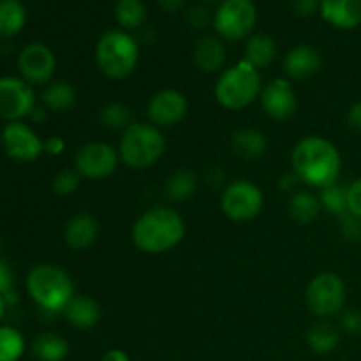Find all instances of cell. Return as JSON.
Masks as SVG:
<instances>
[{
	"instance_id": "3957f363",
	"label": "cell",
	"mask_w": 361,
	"mask_h": 361,
	"mask_svg": "<svg viewBox=\"0 0 361 361\" xmlns=\"http://www.w3.org/2000/svg\"><path fill=\"white\" fill-rule=\"evenodd\" d=\"M116 150L122 164L134 171H143L161 161L166 152V137L154 123L133 122L122 133Z\"/></svg>"
},
{
	"instance_id": "b9f144b4",
	"label": "cell",
	"mask_w": 361,
	"mask_h": 361,
	"mask_svg": "<svg viewBox=\"0 0 361 361\" xmlns=\"http://www.w3.org/2000/svg\"><path fill=\"white\" fill-rule=\"evenodd\" d=\"M157 4H159V7L164 11V13L175 14L182 9L183 4H185V0H157Z\"/></svg>"
},
{
	"instance_id": "cb8c5ba5",
	"label": "cell",
	"mask_w": 361,
	"mask_h": 361,
	"mask_svg": "<svg viewBox=\"0 0 361 361\" xmlns=\"http://www.w3.org/2000/svg\"><path fill=\"white\" fill-rule=\"evenodd\" d=\"M342 338L341 328L328 319H321L314 323L307 331L309 348L317 355H330L338 348Z\"/></svg>"
},
{
	"instance_id": "f546056e",
	"label": "cell",
	"mask_w": 361,
	"mask_h": 361,
	"mask_svg": "<svg viewBox=\"0 0 361 361\" xmlns=\"http://www.w3.org/2000/svg\"><path fill=\"white\" fill-rule=\"evenodd\" d=\"M99 120L109 130H126L133 123V111L122 102H108L99 111Z\"/></svg>"
},
{
	"instance_id": "f35d334b",
	"label": "cell",
	"mask_w": 361,
	"mask_h": 361,
	"mask_svg": "<svg viewBox=\"0 0 361 361\" xmlns=\"http://www.w3.org/2000/svg\"><path fill=\"white\" fill-rule=\"evenodd\" d=\"M342 233H344L348 238H360L361 236V221H358L353 215L345 214L342 215Z\"/></svg>"
},
{
	"instance_id": "d6a6232c",
	"label": "cell",
	"mask_w": 361,
	"mask_h": 361,
	"mask_svg": "<svg viewBox=\"0 0 361 361\" xmlns=\"http://www.w3.org/2000/svg\"><path fill=\"white\" fill-rule=\"evenodd\" d=\"M81 178H83V176H81L74 168L62 169V171H59L55 175V178H53L51 182V187L59 196H71V194H74L78 190V187H80L81 183Z\"/></svg>"
},
{
	"instance_id": "7402d4cb",
	"label": "cell",
	"mask_w": 361,
	"mask_h": 361,
	"mask_svg": "<svg viewBox=\"0 0 361 361\" xmlns=\"http://www.w3.org/2000/svg\"><path fill=\"white\" fill-rule=\"evenodd\" d=\"M277 42L268 34H252L245 42V56L243 60L257 71L267 69L277 59Z\"/></svg>"
},
{
	"instance_id": "4316f807",
	"label": "cell",
	"mask_w": 361,
	"mask_h": 361,
	"mask_svg": "<svg viewBox=\"0 0 361 361\" xmlns=\"http://www.w3.org/2000/svg\"><path fill=\"white\" fill-rule=\"evenodd\" d=\"M69 342L59 334L46 331L32 342V353L39 361H63L69 356Z\"/></svg>"
},
{
	"instance_id": "484cf974",
	"label": "cell",
	"mask_w": 361,
	"mask_h": 361,
	"mask_svg": "<svg viewBox=\"0 0 361 361\" xmlns=\"http://www.w3.org/2000/svg\"><path fill=\"white\" fill-rule=\"evenodd\" d=\"M78 94L74 87L67 81H51L44 87L41 94V101L46 109L55 113H66L76 104Z\"/></svg>"
},
{
	"instance_id": "bcb514c9",
	"label": "cell",
	"mask_w": 361,
	"mask_h": 361,
	"mask_svg": "<svg viewBox=\"0 0 361 361\" xmlns=\"http://www.w3.org/2000/svg\"><path fill=\"white\" fill-rule=\"evenodd\" d=\"M201 2H204V4H214V2H221V0H201Z\"/></svg>"
},
{
	"instance_id": "ac0fdd59",
	"label": "cell",
	"mask_w": 361,
	"mask_h": 361,
	"mask_svg": "<svg viewBox=\"0 0 361 361\" xmlns=\"http://www.w3.org/2000/svg\"><path fill=\"white\" fill-rule=\"evenodd\" d=\"M99 222L94 215L81 212L71 217L63 228V240L73 250H87L97 242Z\"/></svg>"
},
{
	"instance_id": "603a6c76",
	"label": "cell",
	"mask_w": 361,
	"mask_h": 361,
	"mask_svg": "<svg viewBox=\"0 0 361 361\" xmlns=\"http://www.w3.org/2000/svg\"><path fill=\"white\" fill-rule=\"evenodd\" d=\"M323 212L319 196H316L310 190H296L289 196L288 214L298 224H312Z\"/></svg>"
},
{
	"instance_id": "5bb4252c",
	"label": "cell",
	"mask_w": 361,
	"mask_h": 361,
	"mask_svg": "<svg viewBox=\"0 0 361 361\" xmlns=\"http://www.w3.org/2000/svg\"><path fill=\"white\" fill-rule=\"evenodd\" d=\"M259 102L264 115L275 122H286V120L293 118L298 109L295 87L288 78H275L267 87H263Z\"/></svg>"
},
{
	"instance_id": "5b68a950",
	"label": "cell",
	"mask_w": 361,
	"mask_h": 361,
	"mask_svg": "<svg viewBox=\"0 0 361 361\" xmlns=\"http://www.w3.org/2000/svg\"><path fill=\"white\" fill-rule=\"evenodd\" d=\"M27 291L35 305L51 314L63 312L74 298V284L69 274L49 263L37 264L28 271Z\"/></svg>"
},
{
	"instance_id": "8d00e7d4",
	"label": "cell",
	"mask_w": 361,
	"mask_h": 361,
	"mask_svg": "<svg viewBox=\"0 0 361 361\" xmlns=\"http://www.w3.org/2000/svg\"><path fill=\"white\" fill-rule=\"evenodd\" d=\"M14 286V274L11 270L9 264L4 259H0V295L7 296L11 295Z\"/></svg>"
},
{
	"instance_id": "ba28073f",
	"label": "cell",
	"mask_w": 361,
	"mask_h": 361,
	"mask_svg": "<svg viewBox=\"0 0 361 361\" xmlns=\"http://www.w3.org/2000/svg\"><path fill=\"white\" fill-rule=\"evenodd\" d=\"M257 23V9L252 0H221L214 13V28L224 41L249 39Z\"/></svg>"
},
{
	"instance_id": "60d3db41",
	"label": "cell",
	"mask_w": 361,
	"mask_h": 361,
	"mask_svg": "<svg viewBox=\"0 0 361 361\" xmlns=\"http://www.w3.org/2000/svg\"><path fill=\"white\" fill-rule=\"evenodd\" d=\"M348 123L355 133L361 134V101L355 102L348 111Z\"/></svg>"
},
{
	"instance_id": "e0dca14e",
	"label": "cell",
	"mask_w": 361,
	"mask_h": 361,
	"mask_svg": "<svg viewBox=\"0 0 361 361\" xmlns=\"http://www.w3.org/2000/svg\"><path fill=\"white\" fill-rule=\"evenodd\" d=\"M319 13L338 30H353L361 25V0H319Z\"/></svg>"
},
{
	"instance_id": "ffe728a7",
	"label": "cell",
	"mask_w": 361,
	"mask_h": 361,
	"mask_svg": "<svg viewBox=\"0 0 361 361\" xmlns=\"http://www.w3.org/2000/svg\"><path fill=\"white\" fill-rule=\"evenodd\" d=\"M63 316L76 330H90V328L97 326L101 321V307L90 296L74 295V298L63 310Z\"/></svg>"
},
{
	"instance_id": "8992f818",
	"label": "cell",
	"mask_w": 361,
	"mask_h": 361,
	"mask_svg": "<svg viewBox=\"0 0 361 361\" xmlns=\"http://www.w3.org/2000/svg\"><path fill=\"white\" fill-rule=\"evenodd\" d=\"M95 62L99 71L109 80H126L140 62V44L126 30H108L95 46Z\"/></svg>"
},
{
	"instance_id": "ab89813d",
	"label": "cell",
	"mask_w": 361,
	"mask_h": 361,
	"mask_svg": "<svg viewBox=\"0 0 361 361\" xmlns=\"http://www.w3.org/2000/svg\"><path fill=\"white\" fill-rule=\"evenodd\" d=\"M66 150V141L60 136H51L44 141V154L48 155H62Z\"/></svg>"
},
{
	"instance_id": "6da1fadb",
	"label": "cell",
	"mask_w": 361,
	"mask_h": 361,
	"mask_svg": "<svg viewBox=\"0 0 361 361\" xmlns=\"http://www.w3.org/2000/svg\"><path fill=\"white\" fill-rule=\"evenodd\" d=\"M291 168L300 182L321 190L338 182L342 155L326 137L305 136L293 148Z\"/></svg>"
},
{
	"instance_id": "836d02e7",
	"label": "cell",
	"mask_w": 361,
	"mask_h": 361,
	"mask_svg": "<svg viewBox=\"0 0 361 361\" xmlns=\"http://www.w3.org/2000/svg\"><path fill=\"white\" fill-rule=\"evenodd\" d=\"M348 214L361 221V178L348 187Z\"/></svg>"
},
{
	"instance_id": "d6986e66",
	"label": "cell",
	"mask_w": 361,
	"mask_h": 361,
	"mask_svg": "<svg viewBox=\"0 0 361 361\" xmlns=\"http://www.w3.org/2000/svg\"><path fill=\"white\" fill-rule=\"evenodd\" d=\"M192 56L197 69L203 73H222V67L226 63V46L219 35H203L194 44Z\"/></svg>"
},
{
	"instance_id": "f6af8a7d",
	"label": "cell",
	"mask_w": 361,
	"mask_h": 361,
	"mask_svg": "<svg viewBox=\"0 0 361 361\" xmlns=\"http://www.w3.org/2000/svg\"><path fill=\"white\" fill-rule=\"evenodd\" d=\"M4 310H6V300H4V296L0 295V319H2L4 316Z\"/></svg>"
},
{
	"instance_id": "277c9868",
	"label": "cell",
	"mask_w": 361,
	"mask_h": 361,
	"mask_svg": "<svg viewBox=\"0 0 361 361\" xmlns=\"http://www.w3.org/2000/svg\"><path fill=\"white\" fill-rule=\"evenodd\" d=\"M261 90H263L261 71L242 59L238 63L219 74L214 94L224 109L242 111L249 108L256 99H259Z\"/></svg>"
},
{
	"instance_id": "2e32d148",
	"label": "cell",
	"mask_w": 361,
	"mask_h": 361,
	"mask_svg": "<svg viewBox=\"0 0 361 361\" xmlns=\"http://www.w3.org/2000/svg\"><path fill=\"white\" fill-rule=\"evenodd\" d=\"M323 67L321 51L314 46L300 44L284 56V73L289 81H307Z\"/></svg>"
},
{
	"instance_id": "d590c367",
	"label": "cell",
	"mask_w": 361,
	"mask_h": 361,
	"mask_svg": "<svg viewBox=\"0 0 361 361\" xmlns=\"http://www.w3.org/2000/svg\"><path fill=\"white\" fill-rule=\"evenodd\" d=\"M341 326L345 334L360 335L361 334V312L360 310L349 309L342 314Z\"/></svg>"
},
{
	"instance_id": "7a4b0ae2",
	"label": "cell",
	"mask_w": 361,
	"mask_h": 361,
	"mask_svg": "<svg viewBox=\"0 0 361 361\" xmlns=\"http://www.w3.org/2000/svg\"><path fill=\"white\" fill-rule=\"evenodd\" d=\"M130 238L141 252L164 254L185 238V221L173 208L154 207L136 219Z\"/></svg>"
},
{
	"instance_id": "7bdbcfd3",
	"label": "cell",
	"mask_w": 361,
	"mask_h": 361,
	"mask_svg": "<svg viewBox=\"0 0 361 361\" xmlns=\"http://www.w3.org/2000/svg\"><path fill=\"white\" fill-rule=\"evenodd\" d=\"M300 180L296 178L295 173H291V175H286L282 176L281 180H279V187H281L284 192H296V183H298Z\"/></svg>"
},
{
	"instance_id": "e575fe53",
	"label": "cell",
	"mask_w": 361,
	"mask_h": 361,
	"mask_svg": "<svg viewBox=\"0 0 361 361\" xmlns=\"http://www.w3.org/2000/svg\"><path fill=\"white\" fill-rule=\"evenodd\" d=\"M187 21L196 30H203L208 25L214 23V16H210V13L204 7H192L189 14H187Z\"/></svg>"
},
{
	"instance_id": "9c48e42d",
	"label": "cell",
	"mask_w": 361,
	"mask_h": 361,
	"mask_svg": "<svg viewBox=\"0 0 361 361\" xmlns=\"http://www.w3.org/2000/svg\"><path fill=\"white\" fill-rule=\"evenodd\" d=\"M263 204V190L252 180H233L222 190L221 210L233 222L252 221L261 214Z\"/></svg>"
},
{
	"instance_id": "ee69618b",
	"label": "cell",
	"mask_w": 361,
	"mask_h": 361,
	"mask_svg": "<svg viewBox=\"0 0 361 361\" xmlns=\"http://www.w3.org/2000/svg\"><path fill=\"white\" fill-rule=\"evenodd\" d=\"M101 361H130V358L122 349H109V351H106L102 355Z\"/></svg>"
},
{
	"instance_id": "8fae6325",
	"label": "cell",
	"mask_w": 361,
	"mask_h": 361,
	"mask_svg": "<svg viewBox=\"0 0 361 361\" xmlns=\"http://www.w3.org/2000/svg\"><path fill=\"white\" fill-rule=\"evenodd\" d=\"M35 109V94L23 78H0V118L20 122Z\"/></svg>"
},
{
	"instance_id": "9a60e30c",
	"label": "cell",
	"mask_w": 361,
	"mask_h": 361,
	"mask_svg": "<svg viewBox=\"0 0 361 361\" xmlns=\"http://www.w3.org/2000/svg\"><path fill=\"white\" fill-rule=\"evenodd\" d=\"M2 145L6 154L20 162L37 161L44 154V141L23 122H11L4 127Z\"/></svg>"
},
{
	"instance_id": "1f68e13d",
	"label": "cell",
	"mask_w": 361,
	"mask_h": 361,
	"mask_svg": "<svg viewBox=\"0 0 361 361\" xmlns=\"http://www.w3.org/2000/svg\"><path fill=\"white\" fill-rule=\"evenodd\" d=\"M319 200L323 210H326L328 214L337 215V217L348 214V187L341 185L338 182L326 189H321Z\"/></svg>"
},
{
	"instance_id": "74e56055",
	"label": "cell",
	"mask_w": 361,
	"mask_h": 361,
	"mask_svg": "<svg viewBox=\"0 0 361 361\" xmlns=\"http://www.w3.org/2000/svg\"><path fill=\"white\" fill-rule=\"evenodd\" d=\"M319 11V0H293V13L300 18L312 16Z\"/></svg>"
},
{
	"instance_id": "44dd1931",
	"label": "cell",
	"mask_w": 361,
	"mask_h": 361,
	"mask_svg": "<svg viewBox=\"0 0 361 361\" xmlns=\"http://www.w3.org/2000/svg\"><path fill=\"white\" fill-rule=\"evenodd\" d=\"M231 148L240 159L256 161L268 150V140L261 130L252 127H240L231 136Z\"/></svg>"
},
{
	"instance_id": "d4e9b609",
	"label": "cell",
	"mask_w": 361,
	"mask_h": 361,
	"mask_svg": "<svg viewBox=\"0 0 361 361\" xmlns=\"http://www.w3.org/2000/svg\"><path fill=\"white\" fill-rule=\"evenodd\" d=\"M197 190V175L187 168H180L173 171L166 178L164 194L173 203H183L190 200Z\"/></svg>"
},
{
	"instance_id": "7c38bea8",
	"label": "cell",
	"mask_w": 361,
	"mask_h": 361,
	"mask_svg": "<svg viewBox=\"0 0 361 361\" xmlns=\"http://www.w3.org/2000/svg\"><path fill=\"white\" fill-rule=\"evenodd\" d=\"M189 113V101L185 94L176 88H162L150 97L147 104L148 122L159 129L175 127Z\"/></svg>"
},
{
	"instance_id": "52a82bcc",
	"label": "cell",
	"mask_w": 361,
	"mask_h": 361,
	"mask_svg": "<svg viewBox=\"0 0 361 361\" xmlns=\"http://www.w3.org/2000/svg\"><path fill=\"white\" fill-rule=\"evenodd\" d=\"M348 289L341 275L323 271L310 279L305 288L307 309L319 319H330L344 310Z\"/></svg>"
},
{
	"instance_id": "4dcf8cb0",
	"label": "cell",
	"mask_w": 361,
	"mask_h": 361,
	"mask_svg": "<svg viewBox=\"0 0 361 361\" xmlns=\"http://www.w3.org/2000/svg\"><path fill=\"white\" fill-rule=\"evenodd\" d=\"M25 353V338L16 328L0 326V361H18Z\"/></svg>"
},
{
	"instance_id": "f1b7e54d",
	"label": "cell",
	"mask_w": 361,
	"mask_h": 361,
	"mask_svg": "<svg viewBox=\"0 0 361 361\" xmlns=\"http://www.w3.org/2000/svg\"><path fill=\"white\" fill-rule=\"evenodd\" d=\"M115 18L122 30H136L147 20V7L143 0H118L115 6Z\"/></svg>"
},
{
	"instance_id": "83f0119b",
	"label": "cell",
	"mask_w": 361,
	"mask_h": 361,
	"mask_svg": "<svg viewBox=\"0 0 361 361\" xmlns=\"http://www.w3.org/2000/svg\"><path fill=\"white\" fill-rule=\"evenodd\" d=\"M27 23V11L21 0H0V35L13 37Z\"/></svg>"
},
{
	"instance_id": "30bf717a",
	"label": "cell",
	"mask_w": 361,
	"mask_h": 361,
	"mask_svg": "<svg viewBox=\"0 0 361 361\" xmlns=\"http://www.w3.org/2000/svg\"><path fill=\"white\" fill-rule=\"evenodd\" d=\"M118 150L104 141H90L74 155V169L88 180L108 178L118 169Z\"/></svg>"
},
{
	"instance_id": "4fadbf2b",
	"label": "cell",
	"mask_w": 361,
	"mask_h": 361,
	"mask_svg": "<svg viewBox=\"0 0 361 361\" xmlns=\"http://www.w3.org/2000/svg\"><path fill=\"white\" fill-rule=\"evenodd\" d=\"M18 69L21 78L30 85H48L56 71V56L42 42H30L18 56Z\"/></svg>"
}]
</instances>
